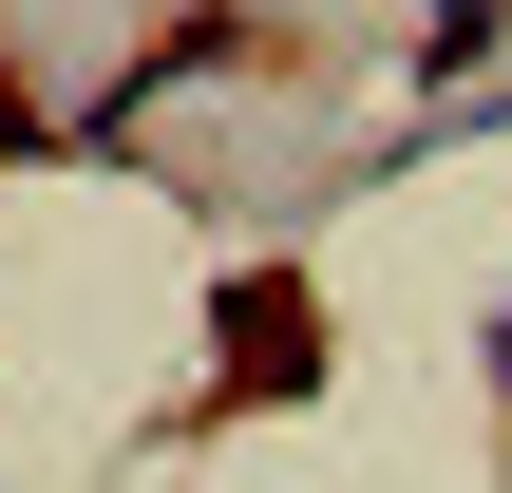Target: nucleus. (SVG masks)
<instances>
[{
  "instance_id": "1",
  "label": "nucleus",
  "mask_w": 512,
  "mask_h": 493,
  "mask_svg": "<svg viewBox=\"0 0 512 493\" xmlns=\"http://www.w3.org/2000/svg\"><path fill=\"white\" fill-rule=\"evenodd\" d=\"M304 361H323V304H304V285H228V380H247V399H285Z\"/></svg>"
},
{
  "instance_id": "2",
  "label": "nucleus",
  "mask_w": 512,
  "mask_h": 493,
  "mask_svg": "<svg viewBox=\"0 0 512 493\" xmlns=\"http://www.w3.org/2000/svg\"><path fill=\"white\" fill-rule=\"evenodd\" d=\"M0 133H19V114H0Z\"/></svg>"
}]
</instances>
